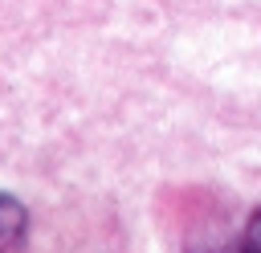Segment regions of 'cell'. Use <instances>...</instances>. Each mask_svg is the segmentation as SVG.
<instances>
[{
	"mask_svg": "<svg viewBox=\"0 0 261 253\" xmlns=\"http://www.w3.org/2000/svg\"><path fill=\"white\" fill-rule=\"evenodd\" d=\"M24 233H29V208L16 196L0 192V253H16L24 245Z\"/></svg>",
	"mask_w": 261,
	"mask_h": 253,
	"instance_id": "6da1fadb",
	"label": "cell"
},
{
	"mask_svg": "<svg viewBox=\"0 0 261 253\" xmlns=\"http://www.w3.org/2000/svg\"><path fill=\"white\" fill-rule=\"evenodd\" d=\"M228 253H261V208L249 212V220H245V229H241V237L232 241Z\"/></svg>",
	"mask_w": 261,
	"mask_h": 253,
	"instance_id": "7a4b0ae2",
	"label": "cell"
}]
</instances>
